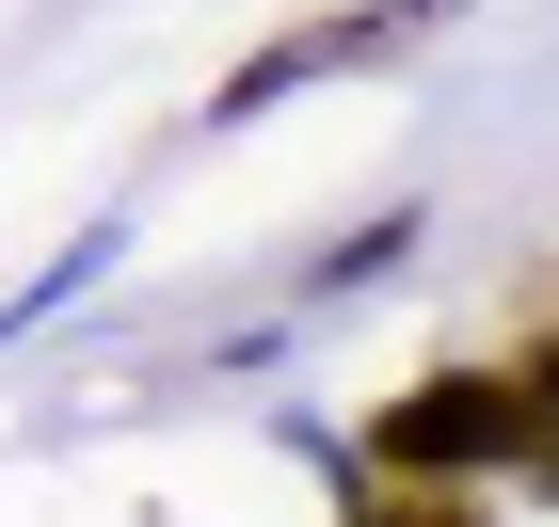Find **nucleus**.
Wrapping results in <instances>:
<instances>
[{"mask_svg":"<svg viewBox=\"0 0 559 527\" xmlns=\"http://www.w3.org/2000/svg\"><path fill=\"white\" fill-rule=\"evenodd\" d=\"M431 16H464V0H368V16H336V33H288L272 64H240L224 81V112H257V96H288V81H320V64H368V48H400V33H431Z\"/></svg>","mask_w":559,"mask_h":527,"instance_id":"f03ea898","label":"nucleus"},{"mask_svg":"<svg viewBox=\"0 0 559 527\" xmlns=\"http://www.w3.org/2000/svg\"><path fill=\"white\" fill-rule=\"evenodd\" d=\"M352 527H479V512H464L448 480H368V495H352Z\"/></svg>","mask_w":559,"mask_h":527,"instance_id":"7ed1b4c3","label":"nucleus"},{"mask_svg":"<svg viewBox=\"0 0 559 527\" xmlns=\"http://www.w3.org/2000/svg\"><path fill=\"white\" fill-rule=\"evenodd\" d=\"M544 416H527L512 368H431L368 416V480H479V464H527Z\"/></svg>","mask_w":559,"mask_h":527,"instance_id":"f257e3e1","label":"nucleus"}]
</instances>
